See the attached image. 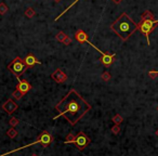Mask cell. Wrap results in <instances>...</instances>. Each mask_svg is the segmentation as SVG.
Returning <instances> with one entry per match:
<instances>
[{"mask_svg":"<svg viewBox=\"0 0 158 156\" xmlns=\"http://www.w3.org/2000/svg\"><path fill=\"white\" fill-rule=\"evenodd\" d=\"M111 29L115 34H117L118 37H120L122 41H127L131 37V35L137 30V24L127 15V13H122L111 25Z\"/></svg>","mask_w":158,"mask_h":156,"instance_id":"obj_2","label":"cell"},{"mask_svg":"<svg viewBox=\"0 0 158 156\" xmlns=\"http://www.w3.org/2000/svg\"><path fill=\"white\" fill-rule=\"evenodd\" d=\"M90 142H91V140L82 131H80L77 136H75V139L73 141V143L75 144L76 148H78L79 151H83L90 144Z\"/></svg>","mask_w":158,"mask_h":156,"instance_id":"obj_6","label":"cell"},{"mask_svg":"<svg viewBox=\"0 0 158 156\" xmlns=\"http://www.w3.org/2000/svg\"><path fill=\"white\" fill-rule=\"evenodd\" d=\"M8 70L12 73L16 78H20L22 75L25 73V70H27L25 63L20 57H16L10 64L8 65Z\"/></svg>","mask_w":158,"mask_h":156,"instance_id":"obj_4","label":"cell"},{"mask_svg":"<svg viewBox=\"0 0 158 156\" xmlns=\"http://www.w3.org/2000/svg\"><path fill=\"white\" fill-rule=\"evenodd\" d=\"M53 1H55V2H60L61 0H53Z\"/></svg>","mask_w":158,"mask_h":156,"instance_id":"obj_27","label":"cell"},{"mask_svg":"<svg viewBox=\"0 0 158 156\" xmlns=\"http://www.w3.org/2000/svg\"><path fill=\"white\" fill-rule=\"evenodd\" d=\"M75 39L80 43H83V42H88L89 39H88V35L86 32H83L82 29H79L77 30V33L75 34Z\"/></svg>","mask_w":158,"mask_h":156,"instance_id":"obj_12","label":"cell"},{"mask_svg":"<svg viewBox=\"0 0 158 156\" xmlns=\"http://www.w3.org/2000/svg\"><path fill=\"white\" fill-rule=\"evenodd\" d=\"M156 136L158 137V130H157V131H156Z\"/></svg>","mask_w":158,"mask_h":156,"instance_id":"obj_29","label":"cell"},{"mask_svg":"<svg viewBox=\"0 0 158 156\" xmlns=\"http://www.w3.org/2000/svg\"><path fill=\"white\" fill-rule=\"evenodd\" d=\"M66 34L64 33V32H58V35L55 36V38H56V40L58 41H60V42H63V40L66 38Z\"/></svg>","mask_w":158,"mask_h":156,"instance_id":"obj_17","label":"cell"},{"mask_svg":"<svg viewBox=\"0 0 158 156\" xmlns=\"http://www.w3.org/2000/svg\"><path fill=\"white\" fill-rule=\"evenodd\" d=\"M19 123H20V120L16 118V117H12V118L9 120V125L11 126L12 128H14L15 126H17L19 125Z\"/></svg>","mask_w":158,"mask_h":156,"instance_id":"obj_19","label":"cell"},{"mask_svg":"<svg viewBox=\"0 0 158 156\" xmlns=\"http://www.w3.org/2000/svg\"><path fill=\"white\" fill-rule=\"evenodd\" d=\"M17 107H19V105H17L16 103L14 102L13 100H11V99H9V100H7V101L4 102L3 105H2V110H3L4 112H7L9 115H10V114H13L14 112L16 111Z\"/></svg>","mask_w":158,"mask_h":156,"instance_id":"obj_10","label":"cell"},{"mask_svg":"<svg viewBox=\"0 0 158 156\" xmlns=\"http://www.w3.org/2000/svg\"><path fill=\"white\" fill-rule=\"evenodd\" d=\"M7 136H8L10 139H14V138L17 136V131L14 128H10L8 131H7Z\"/></svg>","mask_w":158,"mask_h":156,"instance_id":"obj_14","label":"cell"},{"mask_svg":"<svg viewBox=\"0 0 158 156\" xmlns=\"http://www.w3.org/2000/svg\"><path fill=\"white\" fill-rule=\"evenodd\" d=\"M55 110L58 112V114L53 117L54 120L58 117H64L71 126H75L91 110V105L75 89H71L55 105Z\"/></svg>","mask_w":158,"mask_h":156,"instance_id":"obj_1","label":"cell"},{"mask_svg":"<svg viewBox=\"0 0 158 156\" xmlns=\"http://www.w3.org/2000/svg\"><path fill=\"white\" fill-rule=\"evenodd\" d=\"M141 17V20H148V19H154V15H153V13L150 12V10H146L145 12L142 14Z\"/></svg>","mask_w":158,"mask_h":156,"instance_id":"obj_16","label":"cell"},{"mask_svg":"<svg viewBox=\"0 0 158 156\" xmlns=\"http://www.w3.org/2000/svg\"><path fill=\"white\" fill-rule=\"evenodd\" d=\"M158 24V20H154V19H148V20H141V22L137 24V27L142 32V34H144V36L146 37V41L147 45L150 46V35L156 27V25Z\"/></svg>","mask_w":158,"mask_h":156,"instance_id":"obj_3","label":"cell"},{"mask_svg":"<svg viewBox=\"0 0 158 156\" xmlns=\"http://www.w3.org/2000/svg\"><path fill=\"white\" fill-rule=\"evenodd\" d=\"M157 111H158V106H157Z\"/></svg>","mask_w":158,"mask_h":156,"instance_id":"obj_30","label":"cell"},{"mask_svg":"<svg viewBox=\"0 0 158 156\" xmlns=\"http://www.w3.org/2000/svg\"><path fill=\"white\" fill-rule=\"evenodd\" d=\"M24 63H25L26 67L28 68V67H33L34 65H36V64H41V62L38 61L37 59L34 57L33 54H28V55H26V58L23 60Z\"/></svg>","mask_w":158,"mask_h":156,"instance_id":"obj_11","label":"cell"},{"mask_svg":"<svg viewBox=\"0 0 158 156\" xmlns=\"http://www.w3.org/2000/svg\"><path fill=\"white\" fill-rule=\"evenodd\" d=\"M51 78H52L55 82H58V84H63V82H65L67 80V75L65 74L61 68H56V70L51 74Z\"/></svg>","mask_w":158,"mask_h":156,"instance_id":"obj_8","label":"cell"},{"mask_svg":"<svg viewBox=\"0 0 158 156\" xmlns=\"http://www.w3.org/2000/svg\"><path fill=\"white\" fill-rule=\"evenodd\" d=\"M121 1H122V0H113V2H115V3H117V4L120 3Z\"/></svg>","mask_w":158,"mask_h":156,"instance_id":"obj_26","label":"cell"},{"mask_svg":"<svg viewBox=\"0 0 158 156\" xmlns=\"http://www.w3.org/2000/svg\"><path fill=\"white\" fill-rule=\"evenodd\" d=\"M157 75H158V70H150V72H148V76L152 79H155V78L157 77Z\"/></svg>","mask_w":158,"mask_h":156,"instance_id":"obj_24","label":"cell"},{"mask_svg":"<svg viewBox=\"0 0 158 156\" xmlns=\"http://www.w3.org/2000/svg\"><path fill=\"white\" fill-rule=\"evenodd\" d=\"M112 120L114 121V124H115V125H120V124L124 121V118H122V116H121V115L117 114V115H115L114 117H113Z\"/></svg>","mask_w":158,"mask_h":156,"instance_id":"obj_15","label":"cell"},{"mask_svg":"<svg viewBox=\"0 0 158 156\" xmlns=\"http://www.w3.org/2000/svg\"><path fill=\"white\" fill-rule=\"evenodd\" d=\"M62 43H64L65 46H68V45H71V37H68V36H66V38L63 40Z\"/></svg>","mask_w":158,"mask_h":156,"instance_id":"obj_25","label":"cell"},{"mask_svg":"<svg viewBox=\"0 0 158 156\" xmlns=\"http://www.w3.org/2000/svg\"><path fill=\"white\" fill-rule=\"evenodd\" d=\"M112 131L114 135H118V133L120 132V127H119V125H114L112 127Z\"/></svg>","mask_w":158,"mask_h":156,"instance_id":"obj_23","label":"cell"},{"mask_svg":"<svg viewBox=\"0 0 158 156\" xmlns=\"http://www.w3.org/2000/svg\"><path fill=\"white\" fill-rule=\"evenodd\" d=\"M7 12H8V6L4 3V2H1L0 3V14L3 15Z\"/></svg>","mask_w":158,"mask_h":156,"instance_id":"obj_18","label":"cell"},{"mask_svg":"<svg viewBox=\"0 0 158 156\" xmlns=\"http://www.w3.org/2000/svg\"><path fill=\"white\" fill-rule=\"evenodd\" d=\"M101 78H102L104 81H108V80L112 78V76H111V74H109L108 72H104V73L102 74V76H101Z\"/></svg>","mask_w":158,"mask_h":156,"instance_id":"obj_22","label":"cell"},{"mask_svg":"<svg viewBox=\"0 0 158 156\" xmlns=\"http://www.w3.org/2000/svg\"><path fill=\"white\" fill-rule=\"evenodd\" d=\"M32 156H39V155H37V154H33Z\"/></svg>","mask_w":158,"mask_h":156,"instance_id":"obj_28","label":"cell"},{"mask_svg":"<svg viewBox=\"0 0 158 156\" xmlns=\"http://www.w3.org/2000/svg\"><path fill=\"white\" fill-rule=\"evenodd\" d=\"M74 139H75V136H74L73 133H69V135H68V136L66 137V140L64 141V143H65V144L73 143V141H74Z\"/></svg>","mask_w":158,"mask_h":156,"instance_id":"obj_21","label":"cell"},{"mask_svg":"<svg viewBox=\"0 0 158 156\" xmlns=\"http://www.w3.org/2000/svg\"><path fill=\"white\" fill-rule=\"evenodd\" d=\"M35 14H36V12H35V10H34L33 8H27L25 10V12H24V15H25L26 17H28V19H32V17H35Z\"/></svg>","mask_w":158,"mask_h":156,"instance_id":"obj_13","label":"cell"},{"mask_svg":"<svg viewBox=\"0 0 158 156\" xmlns=\"http://www.w3.org/2000/svg\"><path fill=\"white\" fill-rule=\"evenodd\" d=\"M12 97H13V99H15V100H21L22 97H23V95H22L21 92L17 90V89H15V90L12 92Z\"/></svg>","mask_w":158,"mask_h":156,"instance_id":"obj_20","label":"cell"},{"mask_svg":"<svg viewBox=\"0 0 158 156\" xmlns=\"http://www.w3.org/2000/svg\"><path fill=\"white\" fill-rule=\"evenodd\" d=\"M51 142H52V137H51V135L48 131H43L35 142H33V143H30V144H27V145H25V146H22V148H15V150L10 151V152H8V153H4V154H2L1 156H5V155H8V154H12V153H15V152H17V151H21V150H23V148H29V146L35 145V144H37V143H40L41 145H43V146L46 148V146H48Z\"/></svg>","mask_w":158,"mask_h":156,"instance_id":"obj_5","label":"cell"},{"mask_svg":"<svg viewBox=\"0 0 158 156\" xmlns=\"http://www.w3.org/2000/svg\"><path fill=\"white\" fill-rule=\"evenodd\" d=\"M88 43L91 46V47H93L94 49L98 51V52H100V54L102 55V59H101V61H102V63H103V65L106 66V67H108V66H111L113 64V62H114V58H115V55L116 54H108V53H105V52H103V51H101L98 47H95V46L93 45L92 42H90V41H88Z\"/></svg>","mask_w":158,"mask_h":156,"instance_id":"obj_7","label":"cell"},{"mask_svg":"<svg viewBox=\"0 0 158 156\" xmlns=\"http://www.w3.org/2000/svg\"><path fill=\"white\" fill-rule=\"evenodd\" d=\"M17 80H19V85L16 86V89L20 91L23 95H26L29 90H32V85H30L27 80H25V79H20V78H17Z\"/></svg>","mask_w":158,"mask_h":156,"instance_id":"obj_9","label":"cell"}]
</instances>
